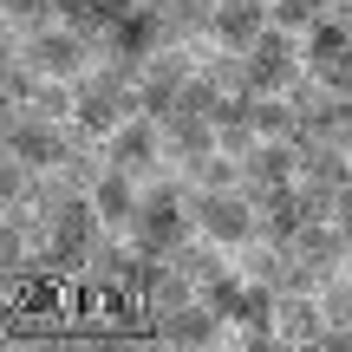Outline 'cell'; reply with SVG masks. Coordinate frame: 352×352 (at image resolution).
I'll list each match as a JSON object with an SVG mask.
<instances>
[{
	"label": "cell",
	"instance_id": "cell-24",
	"mask_svg": "<svg viewBox=\"0 0 352 352\" xmlns=\"http://www.w3.org/2000/svg\"><path fill=\"white\" fill-rule=\"evenodd\" d=\"M320 346H327V352H352V327H333V320H327V333H320Z\"/></svg>",
	"mask_w": 352,
	"mask_h": 352
},
{
	"label": "cell",
	"instance_id": "cell-17",
	"mask_svg": "<svg viewBox=\"0 0 352 352\" xmlns=\"http://www.w3.org/2000/svg\"><path fill=\"white\" fill-rule=\"evenodd\" d=\"M215 144H222L228 157H248L254 144H261V131H254V91H235V98L215 111Z\"/></svg>",
	"mask_w": 352,
	"mask_h": 352
},
{
	"label": "cell",
	"instance_id": "cell-14",
	"mask_svg": "<svg viewBox=\"0 0 352 352\" xmlns=\"http://www.w3.org/2000/svg\"><path fill=\"white\" fill-rule=\"evenodd\" d=\"M202 151H215V118H196V111H170V118H164V157H170V170L196 164Z\"/></svg>",
	"mask_w": 352,
	"mask_h": 352
},
{
	"label": "cell",
	"instance_id": "cell-7",
	"mask_svg": "<svg viewBox=\"0 0 352 352\" xmlns=\"http://www.w3.org/2000/svg\"><path fill=\"white\" fill-rule=\"evenodd\" d=\"M104 164L144 176V183H157V176L170 170V157H164V118H151V111L124 118V124L104 138Z\"/></svg>",
	"mask_w": 352,
	"mask_h": 352
},
{
	"label": "cell",
	"instance_id": "cell-18",
	"mask_svg": "<svg viewBox=\"0 0 352 352\" xmlns=\"http://www.w3.org/2000/svg\"><path fill=\"white\" fill-rule=\"evenodd\" d=\"M300 52H307V72H320V65H333V59H352V26H346V13L314 20L300 33Z\"/></svg>",
	"mask_w": 352,
	"mask_h": 352
},
{
	"label": "cell",
	"instance_id": "cell-9",
	"mask_svg": "<svg viewBox=\"0 0 352 352\" xmlns=\"http://www.w3.org/2000/svg\"><path fill=\"white\" fill-rule=\"evenodd\" d=\"M294 151H300V183L307 189H320V196H333V202L352 189V151L346 144H327V138H307L300 131Z\"/></svg>",
	"mask_w": 352,
	"mask_h": 352
},
{
	"label": "cell",
	"instance_id": "cell-2",
	"mask_svg": "<svg viewBox=\"0 0 352 352\" xmlns=\"http://www.w3.org/2000/svg\"><path fill=\"white\" fill-rule=\"evenodd\" d=\"M189 235H196V222H189V183H183L176 170H164L157 183H144L131 241H138L144 254H170V248H183Z\"/></svg>",
	"mask_w": 352,
	"mask_h": 352
},
{
	"label": "cell",
	"instance_id": "cell-23",
	"mask_svg": "<svg viewBox=\"0 0 352 352\" xmlns=\"http://www.w3.org/2000/svg\"><path fill=\"white\" fill-rule=\"evenodd\" d=\"M320 91H340V98H352V59H333V65H320Z\"/></svg>",
	"mask_w": 352,
	"mask_h": 352
},
{
	"label": "cell",
	"instance_id": "cell-4",
	"mask_svg": "<svg viewBox=\"0 0 352 352\" xmlns=\"http://www.w3.org/2000/svg\"><path fill=\"white\" fill-rule=\"evenodd\" d=\"M7 39H13V52H20L39 78H65V85H78V78L98 65V46H91L78 26H65V20L39 26V33H7Z\"/></svg>",
	"mask_w": 352,
	"mask_h": 352
},
{
	"label": "cell",
	"instance_id": "cell-20",
	"mask_svg": "<svg viewBox=\"0 0 352 352\" xmlns=\"http://www.w3.org/2000/svg\"><path fill=\"white\" fill-rule=\"evenodd\" d=\"M202 300H209L215 314H222L228 327H235V320H241V307H248V274H241V267H228V274H215L209 287H202Z\"/></svg>",
	"mask_w": 352,
	"mask_h": 352
},
{
	"label": "cell",
	"instance_id": "cell-27",
	"mask_svg": "<svg viewBox=\"0 0 352 352\" xmlns=\"http://www.w3.org/2000/svg\"><path fill=\"white\" fill-rule=\"evenodd\" d=\"M267 7H274V0H267Z\"/></svg>",
	"mask_w": 352,
	"mask_h": 352
},
{
	"label": "cell",
	"instance_id": "cell-5",
	"mask_svg": "<svg viewBox=\"0 0 352 352\" xmlns=\"http://www.w3.org/2000/svg\"><path fill=\"white\" fill-rule=\"evenodd\" d=\"M78 151V131L59 118H33V111H7V157L39 176H59L65 157Z\"/></svg>",
	"mask_w": 352,
	"mask_h": 352
},
{
	"label": "cell",
	"instance_id": "cell-10",
	"mask_svg": "<svg viewBox=\"0 0 352 352\" xmlns=\"http://www.w3.org/2000/svg\"><path fill=\"white\" fill-rule=\"evenodd\" d=\"M274 26V13H267V0H215V20H209V46L222 52H248L254 39Z\"/></svg>",
	"mask_w": 352,
	"mask_h": 352
},
{
	"label": "cell",
	"instance_id": "cell-3",
	"mask_svg": "<svg viewBox=\"0 0 352 352\" xmlns=\"http://www.w3.org/2000/svg\"><path fill=\"white\" fill-rule=\"evenodd\" d=\"M189 222H196L202 241L241 254L248 241H261V215H254L248 189H189Z\"/></svg>",
	"mask_w": 352,
	"mask_h": 352
},
{
	"label": "cell",
	"instance_id": "cell-1",
	"mask_svg": "<svg viewBox=\"0 0 352 352\" xmlns=\"http://www.w3.org/2000/svg\"><path fill=\"white\" fill-rule=\"evenodd\" d=\"M59 183V176H52ZM104 235V215L98 202H91V189H52L46 202V235H39V274H78L85 267V254L98 248Z\"/></svg>",
	"mask_w": 352,
	"mask_h": 352
},
{
	"label": "cell",
	"instance_id": "cell-22",
	"mask_svg": "<svg viewBox=\"0 0 352 352\" xmlns=\"http://www.w3.org/2000/svg\"><path fill=\"white\" fill-rule=\"evenodd\" d=\"M0 7H7V33H39V26L59 20L52 0H0Z\"/></svg>",
	"mask_w": 352,
	"mask_h": 352
},
{
	"label": "cell",
	"instance_id": "cell-13",
	"mask_svg": "<svg viewBox=\"0 0 352 352\" xmlns=\"http://www.w3.org/2000/svg\"><path fill=\"white\" fill-rule=\"evenodd\" d=\"M280 183H300V151L294 144H274V138H261L248 157H241V189H280Z\"/></svg>",
	"mask_w": 352,
	"mask_h": 352
},
{
	"label": "cell",
	"instance_id": "cell-11",
	"mask_svg": "<svg viewBox=\"0 0 352 352\" xmlns=\"http://www.w3.org/2000/svg\"><path fill=\"white\" fill-rule=\"evenodd\" d=\"M287 254H300V261L314 267L320 280H327V274H340V267L352 261V248H346V235H340V222H333V215H307V222H300V235L287 241Z\"/></svg>",
	"mask_w": 352,
	"mask_h": 352
},
{
	"label": "cell",
	"instance_id": "cell-8",
	"mask_svg": "<svg viewBox=\"0 0 352 352\" xmlns=\"http://www.w3.org/2000/svg\"><path fill=\"white\" fill-rule=\"evenodd\" d=\"M151 333L164 346H215V340H228V320L215 314L202 294H189L183 307H164V314H151Z\"/></svg>",
	"mask_w": 352,
	"mask_h": 352
},
{
	"label": "cell",
	"instance_id": "cell-16",
	"mask_svg": "<svg viewBox=\"0 0 352 352\" xmlns=\"http://www.w3.org/2000/svg\"><path fill=\"white\" fill-rule=\"evenodd\" d=\"M157 20H164L170 46H202L209 39V20H215V0H151Z\"/></svg>",
	"mask_w": 352,
	"mask_h": 352
},
{
	"label": "cell",
	"instance_id": "cell-15",
	"mask_svg": "<svg viewBox=\"0 0 352 352\" xmlns=\"http://www.w3.org/2000/svg\"><path fill=\"white\" fill-rule=\"evenodd\" d=\"M274 333H280V346H320V333H327V307H320V294H280Z\"/></svg>",
	"mask_w": 352,
	"mask_h": 352
},
{
	"label": "cell",
	"instance_id": "cell-21",
	"mask_svg": "<svg viewBox=\"0 0 352 352\" xmlns=\"http://www.w3.org/2000/svg\"><path fill=\"white\" fill-rule=\"evenodd\" d=\"M340 7L346 0H274L267 13H274V26H287V33H307L314 20H327V13H340Z\"/></svg>",
	"mask_w": 352,
	"mask_h": 352
},
{
	"label": "cell",
	"instance_id": "cell-12",
	"mask_svg": "<svg viewBox=\"0 0 352 352\" xmlns=\"http://www.w3.org/2000/svg\"><path fill=\"white\" fill-rule=\"evenodd\" d=\"M91 202H98L104 228L131 235V222H138V202H144V176H131V170H111V164H104V176L91 183Z\"/></svg>",
	"mask_w": 352,
	"mask_h": 352
},
{
	"label": "cell",
	"instance_id": "cell-19",
	"mask_svg": "<svg viewBox=\"0 0 352 352\" xmlns=\"http://www.w3.org/2000/svg\"><path fill=\"white\" fill-rule=\"evenodd\" d=\"M176 176H183L189 189H241V157H228L222 144H215V151H202L196 164H183Z\"/></svg>",
	"mask_w": 352,
	"mask_h": 352
},
{
	"label": "cell",
	"instance_id": "cell-6",
	"mask_svg": "<svg viewBox=\"0 0 352 352\" xmlns=\"http://www.w3.org/2000/svg\"><path fill=\"white\" fill-rule=\"evenodd\" d=\"M241 65H248V91H294V85L307 78L300 33H287V26H267V33L254 39L248 52H241Z\"/></svg>",
	"mask_w": 352,
	"mask_h": 352
},
{
	"label": "cell",
	"instance_id": "cell-25",
	"mask_svg": "<svg viewBox=\"0 0 352 352\" xmlns=\"http://www.w3.org/2000/svg\"><path fill=\"white\" fill-rule=\"evenodd\" d=\"M333 222H340V235H346V248H352V189L340 196V209H333Z\"/></svg>",
	"mask_w": 352,
	"mask_h": 352
},
{
	"label": "cell",
	"instance_id": "cell-26",
	"mask_svg": "<svg viewBox=\"0 0 352 352\" xmlns=\"http://www.w3.org/2000/svg\"><path fill=\"white\" fill-rule=\"evenodd\" d=\"M340 13H346V26H352V0H346V7H340Z\"/></svg>",
	"mask_w": 352,
	"mask_h": 352
}]
</instances>
